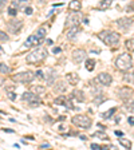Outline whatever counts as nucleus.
<instances>
[{"label": "nucleus", "mask_w": 134, "mask_h": 150, "mask_svg": "<svg viewBox=\"0 0 134 150\" xmlns=\"http://www.w3.org/2000/svg\"><path fill=\"white\" fill-rule=\"evenodd\" d=\"M23 27V20H19V19H11L8 23H7V28H8V31L13 35H16L19 34L20 31V28Z\"/></svg>", "instance_id": "obj_8"}, {"label": "nucleus", "mask_w": 134, "mask_h": 150, "mask_svg": "<svg viewBox=\"0 0 134 150\" xmlns=\"http://www.w3.org/2000/svg\"><path fill=\"white\" fill-rule=\"evenodd\" d=\"M0 54H3V48L1 47H0Z\"/></svg>", "instance_id": "obj_51"}, {"label": "nucleus", "mask_w": 134, "mask_h": 150, "mask_svg": "<svg viewBox=\"0 0 134 150\" xmlns=\"http://www.w3.org/2000/svg\"><path fill=\"white\" fill-rule=\"evenodd\" d=\"M131 24H133V19L131 18H121L117 20V26L119 27L121 30H126V28H129Z\"/></svg>", "instance_id": "obj_13"}, {"label": "nucleus", "mask_w": 134, "mask_h": 150, "mask_svg": "<svg viewBox=\"0 0 134 150\" xmlns=\"http://www.w3.org/2000/svg\"><path fill=\"white\" fill-rule=\"evenodd\" d=\"M127 122H129L131 126H134V117H129V118H127Z\"/></svg>", "instance_id": "obj_41"}, {"label": "nucleus", "mask_w": 134, "mask_h": 150, "mask_svg": "<svg viewBox=\"0 0 134 150\" xmlns=\"http://www.w3.org/2000/svg\"><path fill=\"white\" fill-rule=\"evenodd\" d=\"M43 40L40 39V38H38V36L34 34V35H30L28 38H27V40H26V47H31V46H39L40 43H42Z\"/></svg>", "instance_id": "obj_14"}, {"label": "nucleus", "mask_w": 134, "mask_h": 150, "mask_svg": "<svg viewBox=\"0 0 134 150\" xmlns=\"http://www.w3.org/2000/svg\"><path fill=\"white\" fill-rule=\"evenodd\" d=\"M111 3H113V0H101L97 7H98L99 11H105V9H107L111 5Z\"/></svg>", "instance_id": "obj_19"}, {"label": "nucleus", "mask_w": 134, "mask_h": 150, "mask_svg": "<svg viewBox=\"0 0 134 150\" xmlns=\"http://www.w3.org/2000/svg\"><path fill=\"white\" fill-rule=\"evenodd\" d=\"M131 95H133V90L130 87H122L118 90V97L122 99L123 102L129 101L130 98H131Z\"/></svg>", "instance_id": "obj_12"}, {"label": "nucleus", "mask_w": 134, "mask_h": 150, "mask_svg": "<svg viewBox=\"0 0 134 150\" xmlns=\"http://www.w3.org/2000/svg\"><path fill=\"white\" fill-rule=\"evenodd\" d=\"M123 79H125V82H129V83H131V82H134V72L133 74H125V76H123Z\"/></svg>", "instance_id": "obj_32"}, {"label": "nucleus", "mask_w": 134, "mask_h": 150, "mask_svg": "<svg viewBox=\"0 0 134 150\" xmlns=\"http://www.w3.org/2000/svg\"><path fill=\"white\" fill-rule=\"evenodd\" d=\"M86 59V51L82 48H76L72 51V60L74 63H82Z\"/></svg>", "instance_id": "obj_11"}, {"label": "nucleus", "mask_w": 134, "mask_h": 150, "mask_svg": "<svg viewBox=\"0 0 134 150\" xmlns=\"http://www.w3.org/2000/svg\"><path fill=\"white\" fill-rule=\"evenodd\" d=\"M115 135H117V137H122V135H123V133H122V131H118V130H115Z\"/></svg>", "instance_id": "obj_43"}, {"label": "nucleus", "mask_w": 134, "mask_h": 150, "mask_svg": "<svg viewBox=\"0 0 134 150\" xmlns=\"http://www.w3.org/2000/svg\"><path fill=\"white\" fill-rule=\"evenodd\" d=\"M91 149H93V150H102V149H105V147L97 145V143H91Z\"/></svg>", "instance_id": "obj_36"}, {"label": "nucleus", "mask_w": 134, "mask_h": 150, "mask_svg": "<svg viewBox=\"0 0 134 150\" xmlns=\"http://www.w3.org/2000/svg\"><path fill=\"white\" fill-rule=\"evenodd\" d=\"M8 40V35L4 31H0V42H7Z\"/></svg>", "instance_id": "obj_34"}, {"label": "nucleus", "mask_w": 134, "mask_h": 150, "mask_svg": "<svg viewBox=\"0 0 134 150\" xmlns=\"http://www.w3.org/2000/svg\"><path fill=\"white\" fill-rule=\"evenodd\" d=\"M119 121H121V117H119V115H118V117H117V118H115V122H119Z\"/></svg>", "instance_id": "obj_50"}, {"label": "nucleus", "mask_w": 134, "mask_h": 150, "mask_svg": "<svg viewBox=\"0 0 134 150\" xmlns=\"http://www.w3.org/2000/svg\"><path fill=\"white\" fill-rule=\"evenodd\" d=\"M70 98H71V97H70ZM70 98L66 97V95H59L58 98H55V99H54V103H55V105H63V106H66L67 109L72 110L74 106H72V102H71Z\"/></svg>", "instance_id": "obj_9"}, {"label": "nucleus", "mask_w": 134, "mask_h": 150, "mask_svg": "<svg viewBox=\"0 0 134 150\" xmlns=\"http://www.w3.org/2000/svg\"><path fill=\"white\" fill-rule=\"evenodd\" d=\"M55 78H56V72L55 71H52V70H50V72H48V75H46V82L48 84H52V82L55 80Z\"/></svg>", "instance_id": "obj_20"}, {"label": "nucleus", "mask_w": 134, "mask_h": 150, "mask_svg": "<svg viewBox=\"0 0 134 150\" xmlns=\"http://www.w3.org/2000/svg\"><path fill=\"white\" fill-rule=\"evenodd\" d=\"M115 67L121 71H129L133 67V58L127 52L121 54L115 59Z\"/></svg>", "instance_id": "obj_3"}, {"label": "nucleus", "mask_w": 134, "mask_h": 150, "mask_svg": "<svg viewBox=\"0 0 134 150\" xmlns=\"http://www.w3.org/2000/svg\"><path fill=\"white\" fill-rule=\"evenodd\" d=\"M11 67H8L5 63H0V74H9Z\"/></svg>", "instance_id": "obj_27"}, {"label": "nucleus", "mask_w": 134, "mask_h": 150, "mask_svg": "<svg viewBox=\"0 0 134 150\" xmlns=\"http://www.w3.org/2000/svg\"><path fill=\"white\" fill-rule=\"evenodd\" d=\"M71 122L80 129H90L91 127V123H93L91 118L87 117V115H83V114H78V115H75V117H72Z\"/></svg>", "instance_id": "obj_4"}, {"label": "nucleus", "mask_w": 134, "mask_h": 150, "mask_svg": "<svg viewBox=\"0 0 134 150\" xmlns=\"http://www.w3.org/2000/svg\"><path fill=\"white\" fill-rule=\"evenodd\" d=\"M94 137H95V138H99V139H102V141H109V135H107V134H105L103 131L94 133Z\"/></svg>", "instance_id": "obj_24"}, {"label": "nucleus", "mask_w": 134, "mask_h": 150, "mask_svg": "<svg viewBox=\"0 0 134 150\" xmlns=\"http://www.w3.org/2000/svg\"><path fill=\"white\" fill-rule=\"evenodd\" d=\"M16 13H18V9L15 8V7H9L8 8V15L9 16H16Z\"/></svg>", "instance_id": "obj_33"}, {"label": "nucleus", "mask_w": 134, "mask_h": 150, "mask_svg": "<svg viewBox=\"0 0 134 150\" xmlns=\"http://www.w3.org/2000/svg\"><path fill=\"white\" fill-rule=\"evenodd\" d=\"M85 66H86V70L93 71L94 67H95V60H93V59H87L86 63H85Z\"/></svg>", "instance_id": "obj_25"}, {"label": "nucleus", "mask_w": 134, "mask_h": 150, "mask_svg": "<svg viewBox=\"0 0 134 150\" xmlns=\"http://www.w3.org/2000/svg\"><path fill=\"white\" fill-rule=\"evenodd\" d=\"M126 11H127V12H133L134 11V3H130V4L126 7Z\"/></svg>", "instance_id": "obj_37"}, {"label": "nucleus", "mask_w": 134, "mask_h": 150, "mask_svg": "<svg viewBox=\"0 0 134 150\" xmlns=\"http://www.w3.org/2000/svg\"><path fill=\"white\" fill-rule=\"evenodd\" d=\"M4 83V79H3V78H1V76H0V86H1V84Z\"/></svg>", "instance_id": "obj_49"}, {"label": "nucleus", "mask_w": 134, "mask_h": 150, "mask_svg": "<svg viewBox=\"0 0 134 150\" xmlns=\"http://www.w3.org/2000/svg\"><path fill=\"white\" fill-rule=\"evenodd\" d=\"M47 50L43 46H36L31 52L26 56V62L28 64H39L40 62H43L47 58Z\"/></svg>", "instance_id": "obj_1"}, {"label": "nucleus", "mask_w": 134, "mask_h": 150, "mask_svg": "<svg viewBox=\"0 0 134 150\" xmlns=\"http://www.w3.org/2000/svg\"><path fill=\"white\" fill-rule=\"evenodd\" d=\"M97 80H98L99 84H102V86H110L113 82V78L110 74H107V72H101L98 74L97 76Z\"/></svg>", "instance_id": "obj_10"}, {"label": "nucleus", "mask_w": 134, "mask_h": 150, "mask_svg": "<svg viewBox=\"0 0 134 150\" xmlns=\"http://www.w3.org/2000/svg\"><path fill=\"white\" fill-rule=\"evenodd\" d=\"M40 147H42V149H43V147H44V149H46V147H50V143H43Z\"/></svg>", "instance_id": "obj_44"}, {"label": "nucleus", "mask_w": 134, "mask_h": 150, "mask_svg": "<svg viewBox=\"0 0 134 150\" xmlns=\"http://www.w3.org/2000/svg\"><path fill=\"white\" fill-rule=\"evenodd\" d=\"M32 11H34V9H32L31 7H27L24 12H26V15H32Z\"/></svg>", "instance_id": "obj_40"}, {"label": "nucleus", "mask_w": 134, "mask_h": 150, "mask_svg": "<svg viewBox=\"0 0 134 150\" xmlns=\"http://www.w3.org/2000/svg\"><path fill=\"white\" fill-rule=\"evenodd\" d=\"M80 139H82V141H86V139H87V137H86V135H80Z\"/></svg>", "instance_id": "obj_46"}, {"label": "nucleus", "mask_w": 134, "mask_h": 150, "mask_svg": "<svg viewBox=\"0 0 134 150\" xmlns=\"http://www.w3.org/2000/svg\"><path fill=\"white\" fill-rule=\"evenodd\" d=\"M7 3H8V0H0V11L7 5Z\"/></svg>", "instance_id": "obj_38"}, {"label": "nucleus", "mask_w": 134, "mask_h": 150, "mask_svg": "<svg viewBox=\"0 0 134 150\" xmlns=\"http://www.w3.org/2000/svg\"><path fill=\"white\" fill-rule=\"evenodd\" d=\"M125 47L129 52H134V39H127L125 42Z\"/></svg>", "instance_id": "obj_22"}, {"label": "nucleus", "mask_w": 134, "mask_h": 150, "mask_svg": "<svg viewBox=\"0 0 134 150\" xmlns=\"http://www.w3.org/2000/svg\"><path fill=\"white\" fill-rule=\"evenodd\" d=\"M82 20V15L79 11H71V13H68L64 22V28H71V27L78 26Z\"/></svg>", "instance_id": "obj_5"}, {"label": "nucleus", "mask_w": 134, "mask_h": 150, "mask_svg": "<svg viewBox=\"0 0 134 150\" xmlns=\"http://www.w3.org/2000/svg\"><path fill=\"white\" fill-rule=\"evenodd\" d=\"M118 142H119V145L123 146L125 149H130V147H131V142H130L129 139H126V138H119Z\"/></svg>", "instance_id": "obj_23"}, {"label": "nucleus", "mask_w": 134, "mask_h": 150, "mask_svg": "<svg viewBox=\"0 0 134 150\" xmlns=\"http://www.w3.org/2000/svg\"><path fill=\"white\" fill-rule=\"evenodd\" d=\"M52 43H54V42L51 39H47V44H48V46H52Z\"/></svg>", "instance_id": "obj_45"}, {"label": "nucleus", "mask_w": 134, "mask_h": 150, "mask_svg": "<svg viewBox=\"0 0 134 150\" xmlns=\"http://www.w3.org/2000/svg\"><path fill=\"white\" fill-rule=\"evenodd\" d=\"M8 98L11 99V101H15V99H16V94L12 93V91H11V93L8 91Z\"/></svg>", "instance_id": "obj_39"}, {"label": "nucleus", "mask_w": 134, "mask_h": 150, "mask_svg": "<svg viewBox=\"0 0 134 150\" xmlns=\"http://www.w3.org/2000/svg\"><path fill=\"white\" fill-rule=\"evenodd\" d=\"M125 109L127 111H131V113H134V101H126L125 102Z\"/></svg>", "instance_id": "obj_29"}, {"label": "nucleus", "mask_w": 134, "mask_h": 150, "mask_svg": "<svg viewBox=\"0 0 134 150\" xmlns=\"http://www.w3.org/2000/svg\"><path fill=\"white\" fill-rule=\"evenodd\" d=\"M36 75L31 71H24V72H19V74H15L12 76V80L16 82V83H30L35 79Z\"/></svg>", "instance_id": "obj_6"}, {"label": "nucleus", "mask_w": 134, "mask_h": 150, "mask_svg": "<svg viewBox=\"0 0 134 150\" xmlns=\"http://www.w3.org/2000/svg\"><path fill=\"white\" fill-rule=\"evenodd\" d=\"M46 34H47V31H46V28H43V27H40V28H38V31L35 32V35L38 36V38H40L42 40L44 39Z\"/></svg>", "instance_id": "obj_26"}, {"label": "nucleus", "mask_w": 134, "mask_h": 150, "mask_svg": "<svg viewBox=\"0 0 134 150\" xmlns=\"http://www.w3.org/2000/svg\"><path fill=\"white\" fill-rule=\"evenodd\" d=\"M115 113V107H113V109H110L109 111H106V113H103L102 114V118L103 119H109V118H111V115Z\"/></svg>", "instance_id": "obj_30"}, {"label": "nucleus", "mask_w": 134, "mask_h": 150, "mask_svg": "<svg viewBox=\"0 0 134 150\" xmlns=\"http://www.w3.org/2000/svg\"><path fill=\"white\" fill-rule=\"evenodd\" d=\"M54 88H55V91H58V93H64L67 90V84L63 82V80H59L56 83L54 84Z\"/></svg>", "instance_id": "obj_18"}, {"label": "nucleus", "mask_w": 134, "mask_h": 150, "mask_svg": "<svg viewBox=\"0 0 134 150\" xmlns=\"http://www.w3.org/2000/svg\"><path fill=\"white\" fill-rule=\"evenodd\" d=\"M22 99L24 102H27L28 103V106L30 107H38L42 103V101H40V98L38 94H35L34 91H27V93H24L22 95Z\"/></svg>", "instance_id": "obj_7"}, {"label": "nucleus", "mask_w": 134, "mask_h": 150, "mask_svg": "<svg viewBox=\"0 0 134 150\" xmlns=\"http://www.w3.org/2000/svg\"><path fill=\"white\" fill-rule=\"evenodd\" d=\"M66 79L68 80L70 84L75 86V84L79 82V76H78V74H75V72H68V74L66 75Z\"/></svg>", "instance_id": "obj_17"}, {"label": "nucleus", "mask_w": 134, "mask_h": 150, "mask_svg": "<svg viewBox=\"0 0 134 150\" xmlns=\"http://www.w3.org/2000/svg\"><path fill=\"white\" fill-rule=\"evenodd\" d=\"M32 91L35 94H44V91H46V88L43 87V86H40V84H36V86H34V88H32Z\"/></svg>", "instance_id": "obj_28"}, {"label": "nucleus", "mask_w": 134, "mask_h": 150, "mask_svg": "<svg viewBox=\"0 0 134 150\" xmlns=\"http://www.w3.org/2000/svg\"><path fill=\"white\" fill-rule=\"evenodd\" d=\"M5 133H13V130H9V129H4Z\"/></svg>", "instance_id": "obj_47"}, {"label": "nucleus", "mask_w": 134, "mask_h": 150, "mask_svg": "<svg viewBox=\"0 0 134 150\" xmlns=\"http://www.w3.org/2000/svg\"><path fill=\"white\" fill-rule=\"evenodd\" d=\"M68 8L71 9V11H79L80 9V1L79 0H72V1H70Z\"/></svg>", "instance_id": "obj_21"}, {"label": "nucleus", "mask_w": 134, "mask_h": 150, "mask_svg": "<svg viewBox=\"0 0 134 150\" xmlns=\"http://www.w3.org/2000/svg\"><path fill=\"white\" fill-rule=\"evenodd\" d=\"M97 36L109 47H115L119 44V34L114 31H101Z\"/></svg>", "instance_id": "obj_2"}, {"label": "nucleus", "mask_w": 134, "mask_h": 150, "mask_svg": "<svg viewBox=\"0 0 134 150\" xmlns=\"http://www.w3.org/2000/svg\"><path fill=\"white\" fill-rule=\"evenodd\" d=\"M30 0H12V4L15 7H23L24 4H27Z\"/></svg>", "instance_id": "obj_31"}, {"label": "nucleus", "mask_w": 134, "mask_h": 150, "mask_svg": "<svg viewBox=\"0 0 134 150\" xmlns=\"http://www.w3.org/2000/svg\"><path fill=\"white\" fill-rule=\"evenodd\" d=\"M78 34H79V27L75 26V27H71V28L66 32V36H67V39L68 40H74Z\"/></svg>", "instance_id": "obj_16"}, {"label": "nucleus", "mask_w": 134, "mask_h": 150, "mask_svg": "<svg viewBox=\"0 0 134 150\" xmlns=\"http://www.w3.org/2000/svg\"><path fill=\"white\" fill-rule=\"evenodd\" d=\"M60 51H62V48H60V47H55V48H54V51H52V52H54V54H59V52H60Z\"/></svg>", "instance_id": "obj_42"}, {"label": "nucleus", "mask_w": 134, "mask_h": 150, "mask_svg": "<svg viewBox=\"0 0 134 150\" xmlns=\"http://www.w3.org/2000/svg\"><path fill=\"white\" fill-rule=\"evenodd\" d=\"M83 23H85L86 26H87V24H89V19H83Z\"/></svg>", "instance_id": "obj_48"}, {"label": "nucleus", "mask_w": 134, "mask_h": 150, "mask_svg": "<svg viewBox=\"0 0 134 150\" xmlns=\"http://www.w3.org/2000/svg\"><path fill=\"white\" fill-rule=\"evenodd\" d=\"M35 74H36V78H39V79H44V78H46V75H44V72H43V71H42V70H39V71H36Z\"/></svg>", "instance_id": "obj_35"}, {"label": "nucleus", "mask_w": 134, "mask_h": 150, "mask_svg": "<svg viewBox=\"0 0 134 150\" xmlns=\"http://www.w3.org/2000/svg\"><path fill=\"white\" fill-rule=\"evenodd\" d=\"M70 97H71L72 99H75L76 102H85V93H83L82 90H74Z\"/></svg>", "instance_id": "obj_15"}]
</instances>
